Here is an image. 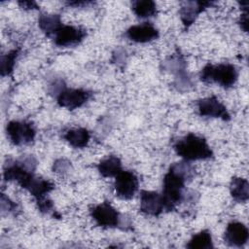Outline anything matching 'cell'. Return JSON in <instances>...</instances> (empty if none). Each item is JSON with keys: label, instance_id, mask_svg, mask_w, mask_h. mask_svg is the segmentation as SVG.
Segmentation results:
<instances>
[{"label": "cell", "instance_id": "obj_1", "mask_svg": "<svg viewBox=\"0 0 249 249\" xmlns=\"http://www.w3.org/2000/svg\"><path fill=\"white\" fill-rule=\"evenodd\" d=\"M35 160L27 158L23 160L7 161L4 166V179L6 181H16L22 188L26 189L36 199L38 203L47 199L49 194L53 188V184L34 175ZM37 203V204H38Z\"/></svg>", "mask_w": 249, "mask_h": 249}, {"label": "cell", "instance_id": "obj_2", "mask_svg": "<svg viewBox=\"0 0 249 249\" xmlns=\"http://www.w3.org/2000/svg\"><path fill=\"white\" fill-rule=\"evenodd\" d=\"M195 168L185 161L173 163L163 178L162 199L164 210L171 211L184 198L183 189L187 180L195 176Z\"/></svg>", "mask_w": 249, "mask_h": 249}, {"label": "cell", "instance_id": "obj_3", "mask_svg": "<svg viewBox=\"0 0 249 249\" xmlns=\"http://www.w3.org/2000/svg\"><path fill=\"white\" fill-rule=\"evenodd\" d=\"M174 150L185 160H208L213 157V152L203 137L189 133L174 144Z\"/></svg>", "mask_w": 249, "mask_h": 249}, {"label": "cell", "instance_id": "obj_4", "mask_svg": "<svg viewBox=\"0 0 249 249\" xmlns=\"http://www.w3.org/2000/svg\"><path fill=\"white\" fill-rule=\"evenodd\" d=\"M199 78L204 83H216L225 89H229L237 81L238 72L235 66L230 63L207 64L200 71Z\"/></svg>", "mask_w": 249, "mask_h": 249}, {"label": "cell", "instance_id": "obj_5", "mask_svg": "<svg viewBox=\"0 0 249 249\" xmlns=\"http://www.w3.org/2000/svg\"><path fill=\"white\" fill-rule=\"evenodd\" d=\"M6 131L9 139L15 145L31 143L36 135V129L31 123L12 121L7 124Z\"/></svg>", "mask_w": 249, "mask_h": 249}, {"label": "cell", "instance_id": "obj_6", "mask_svg": "<svg viewBox=\"0 0 249 249\" xmlns=\"http://www.w3.org/2000/svg\"><path fill=\"white\" fill-rule=\"evenodd\" d=\"M90 216L95 223L103 228H117L120 226L121 214L107 201L90 209Z\"/></svg>", "mask_w": 249, "mask_h": 249}, {"label": "cell", "instance_id": "obj_7", "mask_svg": "<svg viewBox=\"0 0 249 249\" xmlns=\"http://www.w3.org/2000/svg\"><path fill=\"white\" fill-rule=\"evenodd\" d=\"M91 96L90 91L82 89H66L64 87L57 94L56 100L59 106L74 110L84 105Z\"/></svg>", "mask_w": 249, "mask_h": 249}, {"label": "cell", "instance_id": "obj_8", "mask_svg": "<svg viewBox=\"0 0 249 249\" xmlns=\"http://www.w3.org/2000/svg\"><path fill=\"white\" fill-rule=\"evenodd\" d=\"M139 182L137 176L127 170H122L115 180V192L116 195L123 199H130L138 190Z\"/></svg>", "mask_w": 249, "mask_h": 249}, {"label": "cell", "instance_id": "obj_9", "mask_svg": "<svg viewBox=\"0 0 249 249\" xmlns=\"http://www.w3.org/2000/svg\"><path fill=\"white\" fill-rule=\"evenodd\" d=\"M87 36L86 30L72 25H61L54 33L53 39L58 47H72L80 44Z\"/></svg>", "mask_w": 249, "mask_h": 249}, {"label": "cell", "instance_id": "obj_10", "mask_svg": "<svg viewBox=\"0 0 249 249\" xmlns=\"http://www.w3.org/2000/svg\"><path fill=\"white\" fill-rule=\"evenodd\" d=\"M197 109L200 116L221 118L224 121L231 120V115L229 114L226 106L216 96H210L198 100Z\"/></svg>", "mask_w": 249, "mask_h": 249}, {"label": "cell", "instance_id": "obj_11", "mask_svg": "<svg viewBox=\"0 0 249 249\" xmlns=\"http://www.w3.org/2000/svg\"><path fill=\"white\" fill-rule=\"evenodd\" d=\"M140 210L148 215L159 216L164 210L162 196L156 192L142 191L140 195Z\"/></svg>", "mask_w": 249, "mask_h": 249}, {"label": "cell", "instance_id": "obj_12", "mask_svg": "<svg viewBox=\"0 0 249 249\" xmlns=\"http://www.w3.org/2000/svg\"><path fill=\"white\" fill-rule=\"evenodd\" d=\"M248 236L249 231L244 224L240 222H231L226 229L224 240L229 246L241 247L247 242Z\"/></svg>", "mask_w": 249, "mask_h": 249}, {"label": "cell", "instance_id": "obj_13", "mask_svg": "<svg viewBox=\"0 0 249 249\" xmlns=\"http://www.w3.org/2000/svg\"><path fill=\"white\" fill-rule=\"evenodd\" d=\"M213 2H207V1H187L184 2L182 7L179 10L181 20L185 27L191 26L197 16L204 11L206 8L212 6Z\"/></svg>", "mask_w": 249, "mask_h": 249}, {"label": "cell", "instance_id": "obj_14", "mask_svg": "<svg viewBox=\"0 0 249 249\" xmlns=\"http://www.w3.org/2000/svg\"><path fill=\"white\" fill-rule=\"evenodd\" d=\"M159 30L150 22L132 25L126 30V37L136 43H147L159 37Z\"/></svg>", "mask_w": 249, "mask_h": 249}, {"label": "cell", "instance_id": "obj_15", "mask_svg": "<svg viewBox=\"0 0 249 249\" xmlns=\"http://www.w3.org/2000/svg\"><path fill=\"white\" fill-rule=\"evenodd\" d=\"M38 24L40 29L49 37H53L54 33L61 27L62 23L58 15L42 14L39 17Z\"/></svg>", "mask_w": 249, "mask_h": 249}, {"label": "cell", "instance_id": "obj_16", "mask_svg": "<svg viewBox=\"0 0 249 249\" xmlns=\"http://www.w3.org/2000/svg\"><path fill=\"white\" fill-rule=\"evenodd\" d=\"M230 191L232 198L237 202H245L249 197V185L246 179L233 177L231 182Z\"/></svg>", "mask_w": 249, "mask_h": 249}, {"label": "cell", "instance_id": "obj_17", "mask_svg": "<svg viewBox=\"0 0 249 249\" xmlns=\"http://www.w3.org/2000/svg\"><path fill=\"white\" fill-rule=\"evenodd\" d=\"M64 139L74 148H84L88 145L90 134L83 127L70 129L64 134Z\"/></svg>", "mask_w": 249, "mask_h": 249}, {"label": "cell", "instance_id": "obj_18", "mask_svg": "<svg viewBox=\"0 0 249 249\" xmlns=\"http://www.w3.org/2000/svg\"><path fill=\"white\" fill-rule=\"evenodd\" d=\"M97 169L103 177H116L122 171L121 160L118 157L110 156L98 163Z\"/></svg>", "mask_w": 249, "mask_h": 249}, {"label": "cell", "instance_id": "obj_19", "mask_svg": "<svg viewBox=\"0 0 249 249\" xmlns=\"http://www.w3.org/2000/svg\"><path fill=\"white\" fill-rule=\"evenodd\" d=\"M133 13L140 18L154 17L157 14L156 3L152 0H137L131 4Z\"/></svg>", "mask_w": 249, "mask_h": 249}, {"label": "cell", "instance_id": "obj_20", "mask_svg": "<svg viewBox=\"0 0 249 249\" xmlns=\"http://www.w3.org/2000/svg\"><path fill=\"white\" fill-rule=\"evenodd\" d=\"M190 249H210L213 248L212 237L207 230L195 234L186 245Z\"/></svg>", "mask_w": 249, "mask_h": 249}, {"label": "cell", "instance_id": "obj_21", "mask_svg": "<svg viewBox=\"0 0 249 249\" xmlns=\"http://www.w3.org/2000/svg\"><path fill=\"white\" fill-rule=\"evenodd\" d=\"M18 55V50H12L1 57V76H8L13 72L16 58Z\"/></svg>", "mask_w": 249, "mask_h": 249}, {"label": "cell", "instance_id": "obj_22", "mask_svg": "<svg viewBox=\"0 0 249 249\" xmlns=\"http://www.w3.org/2000/svg\"><path fill=\"white\" fill-rule=\"evenodd\" d=\"M70 163L65 160H58L53 163V170L55 172H65L69 168Z\"/></svg>", "mask_w": 249, "mask_h": 249}, {"label": "cell", "instance_id": "obj_23", "mask_svg": "<svg viewBox=\"0 0 249 249\" xmlns=\"http://www.w3.org/2000/svg\"><path fill=\"white\" fill-rule=\"evenodd\" d=\"M1 204H2V210H7V211H13L14 209L17 208V204L14 203L9 199V197H6L4 194H2L1 197Z\"/></svg>", "mask_w": 249, "mask_h": 249}, {"label": "cell", "instance_id": "obj_24", "mask_svg": "<svg viewBox=\"0 0 249 249\" xmlns=\"http://www.w3.org/2000/svg\"><path fill=\"white\" fill-rule=\"evenodd\" d=\"M239 24H240L241 28H242L245 32H247V30H248V13H247V11H245V12L241 15L240 19H239Z\"/></svg>", "mask_w": 249, "mask_h": 249}, {"label": "cell", "instance_id": "obj_25", "mask_svg": "<svg viewBox=\"0 0 249 249\" xmlns=\"http://www.w3.org/2000/svg\"><path fill=\"white\" fill-rule=\"evenodd\" d=\"M18 4L20 5L21 8L25 10H32V9H38V6L36 2L34 1H19Z\"/></svg>", "mask_w": 249, "mask_h": 249}]
</instances>
